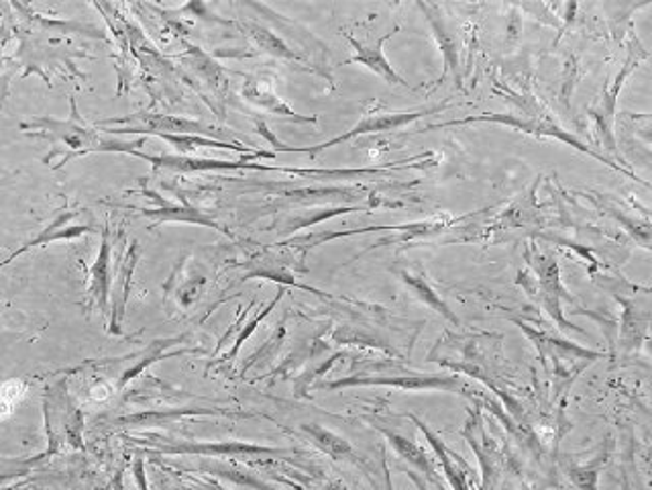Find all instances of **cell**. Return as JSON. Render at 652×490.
Instances as JSON below:
<instances>
[{
  "label": "cell",
  "instance_id": "cell-1",
  "mask_svg": "<svg viewBox=\"0 0 652 490\" xmlns=\"http://www.w3.org/2000/svg\"><path fill=\"white\" fill-rule=\"evenodd\" d=\"M528 270H521L516 283L524 288V293L533 300H537L538 307L551 317L561 331L571 333H585L581 327L573 326L567 321L563 315V303H577L561 283V272L557 258L551 252H540L537 248H528L524 253Z\"/></svg>",
  "mask_w": 652,
  "mask_h": 490
},
{
  "label": "cell",
  "instance_id": "cell-2",
  "mask_svg": "<svg viewBox=\"0 0 652 490\" xmlns=\"http://www.w3.org/2000/svg\"><path fill=\"white\" fill-rule=\"evenodd\" d=\"M347 387H391L400 390H441V392H455L473 399V392L459 374H422V372L407 371L400 364L381 362L369 366L367 371L351 374L336 383H324L319 388L336 390Z\"/></svg>",
  "mask_w": 652,
  "mask_h": 490
},
{
  "label": "cell",
  "instance_id": "cell-3",
  "mask_svg": "<svg viewBox=\"0 0 652 490\" xmlns=\"http://www.w3.org/2000/svg\"><path fill=\"white\" fill-rule=\"evenodd\" d=\"M469 123H500V125H507V127H514L522 134L535 135V137H552V139H559V141H565L571 148L583 151L587 156H592L595 160H599L602 163H608L609 168L618 170L620 174H626L632 180L638 179L637 174L626 168L616 163V160H611L608 156L595 151V149L587 148L581 139H577L571 132H565L561 125H557L554 121L547 115V113H540L538 109L533 106H522L518 113H485V115H473V117H465V119L447 121V123H436V125H428L424 127L422 132H433V129H447V127H461V125H469Z\"/></svg>",
  "mask_w": 652,
  "mask_h": 490
},
{
  "label": "cell",
  "instance_id": "cell-4",
  "mask_svg": "<svg viewBox=\"0 0 652 490\" xmlns=\"http://www.w3.org/2000/svg\"><path fill=\"white\" fill-rule=\"evenodd\" d=\"M514 323L521 327L522 331L537 345L538 360L542 368L551 374L554 383V399L563 397L581 372L604 357L602 352L585 350L577 343L559 340L557 335H552L545 329H533L526 326L521 319H514Z\"/></svg>",
  "mask_w": 652,
  "mask_h": 490
},
{
  "label": "cell",
  "instance_id": "cell-5",
  "mask_svg": "<svg viewBox=\"0 0 652 490\" xmlns=\"http://www.w3.org/2000/svg\"><path fill=\"white\" fill-rule=\"evenodd\" d=\"M449 106V103H441L435 104V106H424V109H414V111H393V113H365L363 115L362 121L347 132V134L339 135V137H333V139H329V141H324V144H319V146H312V148H291V146H286V144H282L279 139H277L276 135L270 134V129L265 127V123L263 121H255V127H258V132L261 135H265L267 139H270V144L274 146V153H308L310 158H314V156H319L320 151H324V149L334 148V146H339V144H345V141H351V139H355V137H362V135H369V134H386V132H398V129H402V127H407L410 123H414V121L422 119V117H428V115H435V113H441V111H445Z\"/></svg>",
  "mask_w": 652,
  "mask_h": 490
},
{
  "label": "cell",
  "instance_id": "cell-6",
  "mask_svg": "<svg viewBox=\"0 0 652 490\" xmlns=\"http://www.w3.org/2000/svg\"><path fill=\"white\" fill-rule=\"evenodd\" d=\"M604 290H608L622 307V321H620V347L624 354H632L642 347L649 340L651 327V288L628 283L622 276H604L597 281Z\"/></svg>",
  "mask_w": 652,
  "mask_h": 490
},
{
  "label": "cell",
  "instance_id": "cell-7",
  "mask_svg": "<svg viewBox=\"0 0 652 490\" xmlns=\"http://www.w3.org/2000/svg\"><path fill=\"white\" fill-rule=\"evenodd\" d=\"M96 151H125V153H133L137 158H144L149 163H153L156 170H172V172H180V174H188V172H218V170H276V172H284V168H274V166H265V163H253V160H261V158H276L274 151H255L251 156H245L243 160L237 162H225V160H206V158H194V156H147L144 151L130 148L129 144L123 141H106L102 139L101 148Z\"/></svg>",
  "mask_w": 652,
  "mask_h": 490
},
{
  "label": "cell",
  "instance_id": "cell-8",
  "mask_svg": "<svg viewBox=\"0 0 652 490\" xmlns=\"http://www.w3.org/2000/svg\"><path fill=\"white\" fill-rule=\"evenodd\" d=\"M116 125L113 129H104L106 134L133 135H203L218 141H227L225 137L232 134L231 129H220L203 121L175 117V115H156V113H135L123 119L102 121L101 127Z\"/></svg>",
  "mask_w": 652,
  "mask_h": 490
},
{
  "label": "cell",
  "instance_id": "cell-9",
  "mask_svg": "<svg viewBox=\"0 0 652 490\" xmlns=\"http://www.w3.org/2000/svg\"><path fill=\"white\" fill-rule=\"evenodd\" d=\"M21 129L27 132L30 135H37V137H45L49 141H59L66 148L70 149L61 160L59 166L68 162L70 158L76 156H87L96 149L101 148L102 137L96 134V129L88 127L80 119L76 106H72V117L68 121H54L42 117V119H33L30 123H21Z\"/></svg>",
  "mask_w": 652,
  "mask_h": 490
},
{
  "label": "cell",
  "instance_id": "cell-10",
  "mask_svg": "<svg viewBox=\"0 0 652 490\" xmlns=\"http://www.w3.org/2000/svg\"><path fill=\"white\" fill-rule=\"evenodd\" d=\"M647 60V54L642 52V47H637V44L630 45L628 49V58L624 61L620 72L614 78V82H609L604 92L595 99V103L587 109V115L594 119L595 129L599 134V139L604 144V148L608 149V153L616 156V135H614V119H616V106H618V96L620 90L624 89L628 76L632 75L640 66V61Z\"/></svg>",
  "mask_w": 652,
  "mask_h": 490
},
{
  "label": "cell",
  "instance_id": "cell-11",
  "mask_svg": "<svg viewBox=\"0 0 652 490\" xmlns=\"http://www.w3.org/2000/svg\"><path fill=\"white\" fill-rule=\"evenodd\" d=\"M419 9H421L431 31H433V37H435L436 45L443 54V61H445V70L438 78L436 84H443L447 76L453 75L455 78V87L459 90H464V64H461V44H459V37L457 33L453 31L449 25V21L443 15L441 7L431 4V2H419Z\"/></svg>",
  "mask_w": 652,
  "mask_h": 490
},
{
  "label": "cell",
  "instance_id": "cell-12",
  "mask_svg": "<svg viewBox=\"0 0 652 490\" xmlns=\"http://www.w3.org/2000/svg\"><path fill=\"white\" fill-rule=\"evenodd\" d=\"M419 430L422 431L424 440L428 442V446L433 447V454H435L436 461L441 464L443 468V475L447 478V482L450 485L453 490H471V480H473V468L467 464L461 454H457L455 449H450L445 440L431 430L428 423H424L422 419L416 415H407Z\"/></svg>",
  "mask_w": 652,
  "mask_h": 490
},
{
  "label": "cell",
  "instance_id": "cell-13",
  "mask_svg": "<svg viewBox=\"0 0 652 490\" xmlns=\"http://www.w3.org/2000/svg\"><path fill=\"white\" fill-rule=\"evenodd\" d=\"M465 440L469 442L471 449L478 454L479 461H481V472H483V487L481 490H493L497 478H500V470H502V456L495 449V446L485 431V425L479 417V411L471 413L464 430Z\"/></svg>",
  "mask_w": 652,
  "mask_h": 490
},
{
  "label": "cell",
  "instance_id": "cell-14",
  "mask_svg": "<svg viewBox=\"0 0 652 490\" xmlns=\"http://www.w3.org/2000/svg\"><path fill=\"white\" fill-rule=\"evenodd\" d=\"M400 27L396 25L393 30L388 31L384 37H379L376 44H362V42H357L355 37H351L347 35L348 42L351 45L357 49V54L353 56V58H348L345 64H362L365 66L367 70H371L374 75L379 76L384 82H388L391 87H404V89H412L410 84H408L407 78H402V76L398 75L396 70H393V66H391L388 58H386V54H384V44L391 39V35L393 33H398Z\"/></svg>",
  "mask_w": 652,
  "mask_h": 490
},
{
  "label": "cell",
  "instance_id": "cell-15",
  "mask_svg": "<svg viewBox=\"0 0 652 490\" xmlns=\"http://www.w3.org/2000/svg\"><path fill=\"white\" fill-rule=\"evenodd\" d=\"M241 94L247 103L255 104L258 109L274 115V117H282V119L291 121V123H317L319 121L317 117H305V115H298L296 111H291L290 106L277 96L272 82L260 78V76H245Z\"/></svg>",
  "mask_w": 652,
  "mask_h": 490
},
{
  "label": "cell",
  "instance_id": "cell-16",
  "mask_svg": "<svg viewBox=\"0 0 652 490\" xmlns=\"http://www.w3.org/2000/svg\"><path fill=\"white\" fill-rule=\"evenodd\" d=\"M374 428L386 435L388 444L396 449V454L402 460L408 461L426 482H433V485L441 482L438 472H436L435 458H431V454L419 442L408 440L407 435L390 430V428H384L381 423H374Z\"/></svg>",
  "mask_w": 652,
  "mask_h": 490
},
{
  "label": "cell",
  "instance_id": "cell-17",
  "mask_svg": "<svg viewBox=\"0 0 652 490\" xmlns=\"http://www.w3.org/2000/svg\"><path fill=\"white\" fill-rule=\"evenodd\" d=\"M80 213H84V210H61L58 217L52 224L47 225L37 238L31 239L21 250H16L7 260H2L0 267L9 266L21 253L30 252V250H35V248H42L45 243H52V241H58V239L80 238L84 233L94 231L92 225H70V221H73Z\"/></svg>",
  "mask_w": 652,
  "mask_h": 490
},
{
  "label": "cell",
  "instance_id": "cell-18",
  "mask_svg": "<svg viewBox=\"0 0 652 490\" xmlns=\"http://www.w3.org/2000/svg\"><path fill=\"white\" fill-rule=\"evenodd\" d=\"M165 454H186V456H277L286 454V449L276 447L253 446L241 442H225V444H178V446L163 447Z\"/></svg>",
  "mask_w": 652,
  "mask_h": 490
},
{
  "label": "cell",
  "instance_id": "cell-19",
  "mask_svg": "<svg viewBox=\"0 0 652 490\" xmlns=\"http://www.w3.org/2000/svg\"><path fill=\"white\" fill-rule=\"evenodd\" d=\"M111 276H113V272H111V239H108V229H104L101 252H99L96 262L90 267V290H88L102 312L108 311V297H111V283H113Z\"/></svg>",
  "mask_w": 652,
  "mask_h": 490
},
{
  "label": "cell",
  "instance_id": "cell-20",
  "mask_svg": "<svg viewBox=\"0 0 652 490\" xmlns=\"http://www.w3.org/2000/svg\"><path fill=\"white\" fill-rule=\"evenodd\" d=\"M400 281L407 284L408 288L416 295V297L421 298L424 305H428L433 311L438 312L441 317H445L447 321H450L453 326L459 327V317L455 315V312L450 311L449 305L441 298V295L436 293L435 286L428 283V278H426V274L422 272V270H400Z\"/></svg>",
  "mask_w": 652,
  "mask_h": 490
},
{
  "label": "cell",
  "instance_id": "cell-21",
  "mask_svg": "<svg viewBox=\"0 0 652 490\" xmlns=\"http://www.w3.org/2000/svg\"><path fill=\"white\" fill-rule=\"evenodd\" d=\"M137 262H139V243L133 241L125 260L116 267L118 290H116L113 319H111V331L113 333H121V321H123V315H125V305H127V298H129L130 284H133V274H135Z\"/></svg>",
  "mask_w": 652,
  "mask_h": 490
},
{
  "label": "cell",
  "instance_id": "cell-22",
  "mask_svg": "<svg viewBox=\"0 0 652 490\" xmlns=\"http://www.w3.org/2000/svg\"><path fill=\"white\" fill-rule=\"evenodd\" d=\"M300 430L312 440V444L329 454L333 460H351L359 464V456L345 437L331 430H324L319 423H302Z\"/></svg>",
  "mask_w": 652,
  "mask_h": 490
},
{
  "label": "cell",
  "instance_id": "cell-23",
  "mask_svg": "<svg viewBox=\"0 0 652 490\" xmlns=\"http://www.w3.org/2000/svg\"><path fill=\"white\" fill-rule=\"evenodd\" d=\"M243 30L249 33V37L253 39V44L260 47L261 52H265V54H270L274 58H279V60L291 61V64H302V66L308 64L302 54L294 52L290 44H286L274 31L258 25V23H245Z\"/></svg>",
  "mask_w": 652,
  "mask_h": 490
},
{
  "label": "cell",
  "instance_id": "cell-24",
  "mask_svg": "<svg viewBox=\"0 0 652 490\" xmlns=\"http://www.w3.org/2000/svg\"><path fill=\"white\" fill-rule=\"evenodd\" d=\"M160 203V208H139V213L146 215V217H151V219H160V221L204 225V227H213V229L222 231V227L213 217H208V213H203L196 207H190L188 203H184V207H175V205H170V203H165L161 198Z\"/></svg>",
  "mask_w": 652,
  "mask_h": 490
},
{
  "label": "cell",
  "instance_id": "cell-25",
  "mask_svg": "<svg viewBox=\"0 0 652 490\" xmlns=\"http://www.w3.org/2000/svg\"><path fill=\"white\" fill-rule=\"evenodd\" d=\"M608 452H602L590 464H567L565 472L575 489L597 490L599 475H602V470H604V466L608 464Z\"/></svg>",
  "mask_w": 652,
  "mask_h": 490
},
{
  "label": "cell",
  "instance_id": "cell-26",
  "mask_svg": "<svg viewBox=\"0 0 652 490\" xmlns=\"http://www.w3.org/2000/svg\"><path fill=\"white\" fill-rule=\"evenodd\" d=\"M190 66L217 94L227 89L225 70L210 56L203 54L198 47H190Z\"/></svg>",
  "mask_w": 652,
  "mask_h": 490
},
{
  "label": "cell",
  "instance_id": "cell-27",
  "mask_svg": "<svg viewBox=\"0 0 652 490\" xmlns=\"http://www.w3.org/2000/svg\"><path fill=\"white\" fill-rule=\"evenodd\" d=\"M27 385L21 380H9L0 387V419L11 415L16 404L25 399Z\"/></svg>",
  "mask_w": 652,
  "mask_h": 490
},
{
  "label": "cell",
  "instance_id": "cell-28",
  "mask_svg": "<svg viewBox=\"0 0 652 490\" xmlns=\"http://www.w3.org/2000/svg\"><path fill=\"white\" fill-rule=\"evenodd\" d=\"M282 297H284V293L279 290V293L276 295V298H274V300H272V303H270L265 309H261V312H258V317H253V321H251V323H247V326L243 327V331H241V333H239V338L235 340V345H232L231 352L225 356V362H232V357L237 356V352L241 350V345H243V342H245L247 338H249V335L255 331V327L260 326L261 321H263V319H265V317L272 312V309H274L277 303L282 300Z\"/></svg>",
  "mask_w": 652,
  "mask_h": 490
},
{
  "label": "cell",
  "instance_id": "cell-29",
  "mask_svg": "<svg viewBox=\"0 0 652 490\" xmlns=\"http://www.w3.org/2000/svg\"><path fill=\"white\" fill-rule=\"evenodd\" d=\"M284 333H286V329L284 326H279L276 329V333L270 338V342L265 343L263 347H261L260 352L255 354V356H251V360L247 362L245 368H243V374H245L251 366H255V364H260L261 360H270L272 356H276L277 350H279V345H282V340H284Z\"/></svg>",
  "mask_w": 652,
  "mask_h": 490
},
{
  "label": "cell",
  "instance_id": "cell-30",
  "mask_svg": "<svg viewBox=\"0 0 652 490\" xmlns=\"http://www.w3.org/2000/svg\"><path fill=\"white\" fill-rule=\"evenodd\" d=\"M204 284H206V278H204V276H192V278H188L186 283L178 288V298H180V303H182L184 307H190V305L198 298V295H201V288H203Z\"/></svg>",
  "mask_w": 652,
  "mask_h": 490
},
{
  "label": "cell",
  "instance_id": "cell-31",
  "mask_svg": "<svg viewBox=\"0 0 652 490\" xmlns=\"http://www.w3.org/2000/svg\"><path fill=\"white\" fill-rule=\"evenodd\" d=\"M384 475H386V490H396L393 489V482H391L390 470H388V464L384 461Z\"/></svg>",
  "mask_w": 652,
  "mask_h": 490
}]
</instances>
